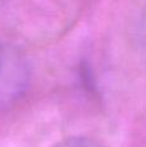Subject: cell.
I'll use <instances>...</instances> for the list:
<instances>
[{
	"label": "cell",
	"instance_id": "2",
	"mask_svg": "<svg viewBox=\"0 0 146 147\" xmlns=\"http://www.w3.org/2000/svg\"><path fill=\"white\" fill-rule=\"evenodd\" d=\"M54 147H105V146L98 143L97 141L91 140V138L71 137L65 141H61L58 145H56Z\"/></svg>",
	"mask_w": 146,
	"mask_h": 147
},
{
	"label": "cell",
	"instance_id": "1",
	"mask_svg": "<svg viewBox=\"0 0 146 147\" xmlns=\"http://www.w3.org/2000/svg\"><path fill=\"white\" fill-rule=\"evenodd\" d=\"M31 69L26 56L0 40V110L13 106L28 89Z\"/></svg>",
	"mask_w": 146,
	"mask_h": 147
},
{
	"label": "cell",
	"instance_id": "3",
	"mask_svg": "<svg viewBox=\"0 0 146 147\" xmlns=\"http://www.w3.org/2000/svg\"><path fill=\"white\" fill-rule=\"evenodd\" d=\"M142 38H144V43L146 47V13H145L144 21H142Z\"/></svg>",
	"mask_w": 146,
	"mask_h": 147
}]
</instances>
